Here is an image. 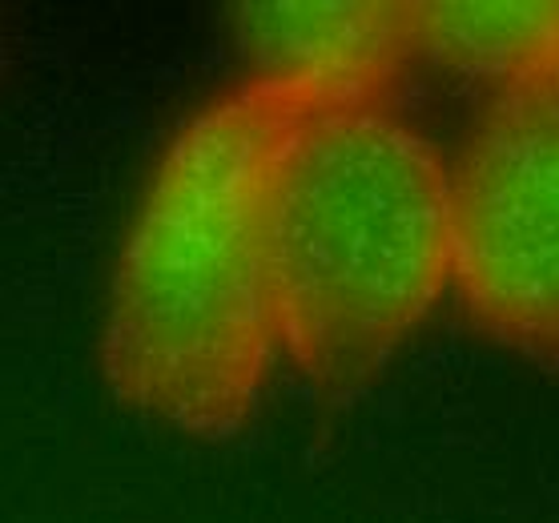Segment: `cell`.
Segmentation results:
<instances>
[{"label": "cell", "instance_id": "obj_5", "mask_svg": "<svg viewBox=\"0 0 559 523\" xmlns=\"http://www.w3.org/2000/svg\"><path fill=\"white\" fill-rule=\"evenodd\" d=\"M415 57L484 81L559 73V0H419Z\"/></svg>", "mask_w": 559, "mask_h": 523}, {"label": "cell", "instance_id": "obj_3", "mask_svg": "<svg viewBox=\"0 0 559 523\" xmlns=\"http://www.w3.org/2000/svg\"><path fill=\"white\" fill-rule=\"evenodd\" d=\"M447 178L467 319L559 370V73L496 85Z\"/></svg>", "mask_w": 559, "mask_h": 523}, {"label": "cell", "instance_id": "obj_1", "mask_svg": "<svg viewBox=\"0 0 559 523\" xmlns=\"http://www.w3.org/2000/svg\"><path fill=\"white\" fill-rule=\"evenodd\" d=\"M343 102L318 81L254 73L169 138L105 294L102 379L121 407L198 439L254 419L278 355L270 210L294 133Z\"/></svg>", "mask_w": 559, "mask_h": 523}, {"label": "cell", "instance_id": "obj_2", "mask_svg": "<svg viewBox=\"0 0 559 523\" xmlns=\"http://www.w3.org/2000/svg\"><path fill=\"white\" fill-rule=\"evenodd\" d=\"M451 286L447 162L391 102L326 105L294 133L270 210L278 350L326 399L379 379Z\"/></svg>", "mask_w": 559, "mask_h": 523}, {"label": "cell", "instance_id": "obj_4", "mask_svg": "<svg viewBox=\"0 0 559 523\" xmlns=\"http://www.w3.org/2000/svg\"><path fill=\"white\" fill-rule=\"evenodd\" d=\"M238 33L258 73L318 81L343 102H386L415 61L411 4L394 0L246 4Z\"/></svg>", "mask_w": 559, "mask_h": 523}]
</instances>
